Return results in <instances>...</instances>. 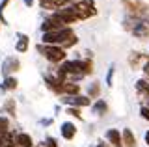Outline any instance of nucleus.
Returning <instances> with one entry per match:
<instances>
[{"label":"nucleus","instance_id":"obj_31","mask_svg":"<svg viewBox=\"0 0 149 147\" xmlns=\"http://www.w3.org/2000/svg\"><path fill=\"white\" fill-rule=\"evenodd\" d=\"M6 91H8V89L4 88V84H0V95H4V93H6Z\"/></svg>","mask_w":149,"mask_h":147},{"label":"nucleus","instance_id":"obj_16","mask_svg":"<svg viewBox=\"0 0 149 147\" xmlns=\"http://www.w3.org/2000/svg\"><path fill=\"white\" fill-rule=\"evenodd\" d=\"M108 112V103H106L104 99H97L91 103V114H95L97 117L104 116V114Z\"/></svg>","mask_w":149,"mask_h":147},{"label":"nucleus","instance_id":"obj_3","mask_svg":"<svg viewBox=\"0 0 149 147\" xmlns=\"http://www.w3.org/2000/svg\"><path fill=\"white\" fill-rule=\"evenodd\" d=\"M69 10L74 13L78 21H88L91 17L97 15V6H95V0H78V2L67 6Z\"/></svg>","mask_w":149,"mask_h":147},{"label":"nucleus","instance_id":"obj_26","mask_svg":"<svg viewBox=\"0 0 149 147\" xmlns=\"http://www.w3.org/2000/svg\"><path fill=\"white\" fill-rule=\"evenodd\" d=\"M77 45H78V37H77V35H73V37L69 39L67 43H63V45H62V49H63V50H69V49L77 47Z\"/></svg>","mask_w":149,"mask_h":147},{"label":"nucleus","instance_id":"obj_27","mask_svg":"<svg viewBox=\"0 0 149 147\" xmlns=\"http://www.w3.org/2000/svg\"><path fill=\"white\" fill-rule=\"evenodd\" d=\"M140 116H142L146 121H149V106H146V104H142V108H140Z\"/></svg>","mask_w":149,"mask_h":147},{"label":"nucleus","instance_id":"obj_5","mask_svg":"<svg viewBox=\"0 0 149 147\" xmlns=\"http://www.w3.org/2000/svg\"><path fill=\"white\" fill-rule=\"evenodd\" d=\"M62 28H65V24L54 15V13H49V15L43 19V22L39 24L41 34H50V32H58V30H62Z\"/></svg>","mask_w":149,"mask_h":147},{"label":"nucleus","instance_id":"obj_4","mask_svg":"<svg viewBox=\"0 0 149 147\" xmlns=\"http://www.w3.org/2000/svg\"><path fill=\"white\" fill-rule=\"evenodd\" d=\"M127 10V15H134V17H147L149 13V6L140 0H121Z\"/></svg>","mask_w":149,"mask_h":147},{"label":"nucleus","instance_id":"obj_10","mask_svg":"<svg viewBox=\"0 0 149 147\" xmlns=\"http://www.w3.org/2000/svg\"><path fill=\"white\" fill-rule=\"evenodd\" d=\"M106 144L110 147H123V138H121V130L119 128H108L104 132Z\"/></svg>","mask_w":149,"mask_h":147},{"label":"nucleus","instance_id":"obj_21","mask_svg":"<svg viewBox=\"0 0 149 147\" xmlns=\"http://www.w3.org/2000/svg\"><path fill=\"white\" fill-rule=\"evenodd\" d=\"M114 75H116V65L112 63V65L108 67V71H106V78H104V84L108 86V88L114 86Z\"/></svg>","mask_w":149,"mask_h":147},{"label":"nucleus","instance_id":"obj_29","mask_svg":"<svg viewBox=\"0 0 149 147\" xmlns=\"http://www.w3.org/2000/svg\"><path fill=\"white\" fill-rule=\"evenodd\" d=\"M22 4H24L26 8H32V6L36 4V0H22Z\"/></svg>","mask_w":149,"mask_h":147},{"label":"nucleus","instance_id":"obj_11","mask_svg":"<svg viewBox=\"0 0 149 147\" xmlns=\"http://www.w3.org/2000/svg\"><path fill=\"white\" fill-rule=\"evenodd\" d=\"M77 125H74L73 121H63L62 125H60V136L63 138V140H67V141H71L74 140V136H77Z\"/></svg>","mask_w":149,"mask_h":147},{"label":"nucleus","instance_id":"obj_35","mask_svg":"<svg viewBox=\"0 0 149 147\" xmlns=\"http://www.w3.org/2000/svg\"><path fill=\"white\" fill-rule=\"evenodd\" d=\"M0 26H2V22H0Z\"/></svg>","mask_w":149,"mask_h":147},{"label":"nucleus","instance_id":"obj_24","mask_svg":"<svg viewBox=\"0 0 149 147\" xmlns=\"http://www.w3.org/2000/svg\"><path fill=\"white\" fill-rule=\"evenodd\" d=\"M65 114H67V116H71V117H74V119H78V121H82L80 108H71V106H67V108H65Z\"/></svg>","mask_w":149,"mask_h":147},{"label":"nucleus","instance_id":"obj_9","mask_svg":"<svg viewBox=\"0 0 149 147\" xmlns=\"http://www.w3.org/2000/svg\"><path fill=\"white\" fill-rule=\"evenodd\" d=\"M127 62H129V65L132 67V69L143 67L146 63H149V54H143V52H138V50H134V52L129 54Z\"/></svg>","mask_w":149,"mask_h":147},{"label":"nucleus","instance_id":"obj_18","mask_svg":"<svg viewBox=\"0 0 149 147\" xmlns=\"http://www.w3.org/2000/svg\"><path fill=\"white\" fill-rule=\"evenodd\" d=\"M88 97H90L91 101H97L101 97V82H91V84H88Z\"/></svg>","mask_w":149,"mask_h":147},{"label":"nucleus","instance_id":"obj_7","mask_svg":"<svg viewBox=\"0 0 149 147\" xmlns=\"http://www.w3.org/2000/svg\"><path fill=\"white\" fill-rule=\"evenodd\" d=\"M21 69V60L17 56H8L6 60L2 62V67H0V73H2V76L6 78V76H15V73Z\"/></svg>","mask_w":149,"mask_h":147},{"label":"nucleus","instance_id":"obj_23","mask_svg":"<svg viewBox=\"0 0 149 147\" xmlns=\"http://www.w3.org/2000/svg\"><path fill=\"white\" fill-rule=\"evenodd\" d=\"M9 2H11V0H0V22H2V24H8L6 17H4V11H6V8L9 6Z\"/></svg>","mask_w":149,"mask_h":147},{"label":"nucleus","instance_id":"obj_36","mask_svg":"<svg viewBox=\"0 0 149 147\" xmlns=\"http://www.w3.org/2000/svg\"><path fill=\"white\" fill-rule=\"evenodd\" d=\"M146 106H149V104H146Z\"/></svg>","mask_w":149,"mask_h":147},{"label":"nucleus","instance_id":"obj_8","mask_svg":"<svg viewBox=\"0 0 149 147\" xmlns=\"http://www.w3.org/2000/svg\"><path fill=\"white\" fill-rule=\"evenodd\" d=\"M60 103H63L65 106H71V108H86V106H91L93 101L88 95H74V97H62Z\"/></svg>","mask_w":149,"mask_h":147},{"label":"nucleus","instance_id":"obj_17","mask_svg":"<svg viewBox=\"0 0 149 147\" xmlns=\"http://www.w3.org/2000/svg\"><path fill=\"white\" fill-rule=\"evenodd\" d=\"M121 138H123V147H138L136 136L130 128H123L121 130Z\"/></svg>","mask_w":149,"mask_h":147},{"label":"nucleus","instance_id":"obj_12","mask_svg":"<svg viewBox=\"0 0 149 147\" xmlns=\"http://www.w3.org/2000/svg\"><path fill=\"white\" fill-rule=\"evenodd\" d=\"M43 82H45V86H47L50 91H52L54 95H60V97L63 95V91H62V86H63V84H62L58 78H56L54 75H45V76H43Z\"/></svg>","mask_w":149,"mask_h":147},{"label":"nucleus","instance_id":"obj_28","mask_svg":"<svg viewBox=\"0 0 149 147\" xmlns=\"http://www.w3.org/2000/svg\"><path fill=\"white\" fill-rule=\"evenodd\" d=\"M39 123L43 127H50V125H52V119H50V117H43V119H39Z\"/></svg>","mask_w":149,"mask_h":147},{"label":"nucleus","instance_id":"obj_32","mask_svg":"<svg viewBox=\"0 0 149 147\" xmlns=\"http://www.w3.org/2000/svg\"><path fill=\"white\" fill-rule=\"evenodd\" d=\"M97 147H110V145L104 144V141H99V144H97Z\"/></svg>","mask_w":149,"mask_h":147},{"label":"nucleus","instance_id":"obj_30","mask_svg":"<svg viewBox=\"0 0 149 147\" xmlns=\"http://www.w3.org/2000/svg\"><path fill=\"white\" fill-rule=\"evenodd\" d=\"M143 140H146V147H149V130L143 134Z\"/></svg>","mask_w":149,"mask_h":147},{"label":"nucleus","instance_id":"obj_1","mask_svg":"<svg viewBox=\"0 0 149 147\" xmlns=\"http://www.w3.org/2000/svg\"><path fill=\"white\" fill-rule=\"evenodd\" d=\"M36 50L43 56L49 63H52V65H60V63H63L65 60H67V50H63L62 47H54V45H36Z\"/></svg>","mask_w":149,"mask_h":147},{"label":"nucleus","instance_id":"obj_2","mask_svg":"<svg viewBox=\"0 0 149 147\" xmlns=\"http://www.w3.org/2000/svg\"><path fill=\"white\" fill-rule=\"evenodd\" d=\"M74 34V28L73 26H65V28L58 30V32H50V34H43L41 35V43L43 45H54V47H62L63 43H67L69 39L73 37Z\"/></svg>","mask_w":149,"mask_h":147},{"label":"nucleus","instance_id":"obj_13","mask_svg":"<svg viewBox=\"0 0 149 147\" xmlns=\"http://www.w3.org/2000/svg\"><path fill=\"white\" fill-rule=\"evenodd\" d=\"M54 15L58 17L60 21L63 22L65 26H71V24H74V22H77L78 19L77 17H74V13L69 10V8H62V10H58V11H54Z\"/></svg>","mask_w":149,"mask_h":147},{"label":"nucleus","instance_id":"obj_14","mask_svg":"<svg viewBox=\"0 0 149 147\" xmlns=\"http://www.w3.org/2000/svg\"><path fill=\"white\" fill-rule=\"evenodd\" d=\"M15 145L17 147H34V138L28 132H17L15 134Z\"/></svg>","mask_w":149,"mask_h":147},{"label":"nucleus","instance_id":"obj_22","mask_svg":"<svg viewBox=\"0 0 149 147\" xmlns=\"http://www.w3.org/2000/svg\"><path fill=\"white\" fill-rule=\"evenodd\" d=\"M9 130H11V128H9V121L6 117L0 116V136H6Z\"/></svg>","mask_w":149,"mask_h":147},{"label":"nucleus","instance_id":"obj_19","mask_svg":"<svg viewBox=\"0 0 149 147\" xmlns=\"http://www.w3.org/2000/svg\"><path fill=\"white\" fill-rule=\"evenodd\" d=\"M2 112L4 114H8V116H15V112H17V103H15V99H6V103H4V106H2Z\"/></svg>","mask_w":149,"mask_h":147},{"label":"nucleus","instance_id":"obj_34","mask_svg":"<svg viewBox=\"0 0 149 147\" xmlns=\"http://www.w3.org/2000/svg\"><path fill=\"white\" fill-rule=\"evenodd\" d=\"M34 147H41V145H34Z\"/></svg>","mask_w":149,"mask_h":147},{"label":"nucleus","instance_id":"obj_33","mask_svg":"<svg viewBox=\"0 0 149 147\" xmlns=\"http://www.w3.org/2000/svg\"><path fill=\"white\" fill-rule=\"evenodd\" d=\"M4 147H17L15 144H4Z\"/></svg>","mask_w":149,"mask_h":147},{"label":"nucleus","instance_id":"obj_6","mask_svg":"<svg viewBox=\"0 0 149 147\" xmlns=\"http://www.w3.org/2000/svg\"><path fill=\"white\" fill-rule=\"evenodd\" d=\"M130 34L136 39H149V15L147 17H136Z\"/></svg>","mask_w":149,"mask_h":147},{"label":"nucleus","instance_id":"obj_25","mask_svg":"<svg viewBox=\"0 0 149 147\" xmlns=\"http://www.w3.org/2000/svg\"><path fill=\"white\" fill-rule=\"evenodd\" d=\"M41 147H60V144H58V140H56V138L47 136L45 140H43V144H41Z\"/></svg>","mask_w":149,"mask_h":147},{"label":"nucleus","instance_id":"obj_15","mask_svg":"<svg viewBox=\"0 0 149 147\" xmlns=\"http://www.w3.org/2000/svg\"><path fill=\"white\" fill-rule=\"evenodd\" d=\"M28 49H30V37H28L26 34H22V32H19L17 41H15V50L22 54V52H26Z\"/></svg>","mask_w":149,"mask_h":147},{"label":"nucleus","instance_id":"obj_20","mask_svg":"<svg viewBox=\"0 0 149 147\" xmlns=\"http://www.w3.org/2000/svg\"><path fill=\"white\" fill-rule=\"evenodd\" d=\"M2 84H4V88L8 91H13V89H17L19 80H17V76H6V78L2 80Z\"/></svg>","mask_w":149,"mask_h":147}]
</instances>
